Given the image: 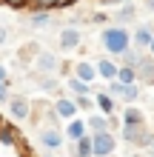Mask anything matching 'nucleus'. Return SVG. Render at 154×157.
Segmentation results:
<instances>
[{
    "instance_id": "1",
    "label": "nucleus",
    "mask_w": 154,
    "mask_h": 157,
    "mask_svg": "<svg viewBox=\"0 0 154 157\" xmlns=\"http://www.w3.org/2000/svg\"><path fill=\"white\" fill-rule=\"evenodd\" d=\"M100 46H103V52L108 57H117L126 49H131V32L126 26L106 23V29H100Z\"/></svg>"
},
{
    "instance_id": "2",
    "label": "nucleus",
    "mask_w": 154,
    "mask_h": 157,
    "mask_svg": "<svg viewBox=\"0 0 154 157\" xmlns=\"http://www.w3.org/2000/svg\"><path fill=\"white\" fill-rule=\"evenodd\" d=\"M120 137L129 149H146L151 143L154 132L148 128V123H140V126H120Z\"/></svg>"
},
{
    "instance_id": "3",
    "label": "nucleus",
    "mask_w": 154,
    "mask_h": 157,
    "mask_svg": "<svg viewBox=\"0 0 154 157\" xmlns=\"http://www.w3.org/2000/svg\"><path fill=\"white\" fill-rule=\"evenodd\" d=\"M32 63H34V75H57V71H69L66 63H63L54 52H46V49H40L37 54H34Z\"/></svg>"
},
{
    "instance_id": "4",
    "label": "nucleus",
    "mask_w": 154,
    "mask_h": 157,
    "mask_svg": "<svg viewBox=\"0 0 154 157\" xmlns=\"http://www.w3.org/2000/svg\"><path fill=\"white\" fill-rule=\"evenodd\" d=\"M92 137V154L94 157H114L117 154V137L114 132H94Z\"/></svg>"
},
{
    "instance_id": "5",
    "label": "nucleus",
    "mask_w": 154,
    "mask_h": 157,
    "mask_svg": "<svg viewBox=\"0 0 154 157\" xmlns=\"http://www.w3.org/2000/svg\"><path fill=\"white\" fill-rule=\"evenodd\" d=\"M37 143L43 146V149H49V151H60L63 146H66L63 128H57V126H43L40 132H37Z\"/></svg>"
},
{
    "instance_id": "6",
    "label": "nucleus",
    "mask_w": 154,
    "mask_h": 157,
    "mask_svg": "<svg viewBox=\"0 0 154 157\" xmlns=\"http://www.w3.org/2000/svg\"><path fill=\"white\" fill-rule=\"evenodd\" d=\"M57 46H60V52H77L80 46H83V32L77 29V26H63L60 34H57Z\"/></svg>"
},
{
    "instance_id": "7",
    "label": "nucleus",
    "mask_w": 154,
    "mask_h": 157,
    "mask_svg": "<svg viewBox=\"0 0 154 157\" xmlns=\"http://www.w3.org/2000/svg\"><path fill=\"white\" fill-rule=\"evenodd\" d=\"M9 114L14 120H29L32 117V100L23 97V94H9Z\"/></svg>"
},
{
    "instance_id": "8",
    "label": "nucleus",
    "mask_w": 154,
    "mask_h": 157,
    "mask_svg": "<svg viewBox=\"0 0 154 157\" xmlns=\"http://www.w3.org/2000/svg\"><path fill=\"white\" fill-rule=\"evenodd\" d=\"M108 23H117V26L137 23V6H134L131 0H123L120 9H114V14H108Z\"/></svg>"
},
{
    "instance_id": "9",
    "label": "nucleus",
    "mask_w": 154,
    "mask_h": 157,
    "mask_svg": "<svg viewBox=\"0 0 154 157\" xmlns=\"http://www.w3.org/2000/svg\"><path fill=\"white\" fill-rule=\"evenodd\" d=\"M134 71H137V83H140V86H154V57H151V54L143 52V57L137 60Z\"/></svg>"
},
{
    "instance_id": "10",
    "label": "nucleus",
    "mask_w": 154,
    "mask_h": 157,
    "mask_svg": "<svg viewBox=\"0 0 154 157\" xmlns=\"http://www.w3.org/2000/svg\"><path fill=\"white\" fill-rule=\"evenodd\" d=\"M151 37H154V26L151 23H137L134 32H131V46L140 49V52H146V46L151 43Z\"/></svg>"
},
{
    "instance_id": "11",
    "label": "nucleus",
    "mask_w": 154,
    "mask_h": 157,
    "mask_svg": "<svg viewBox=\"0 0 154 157\" xmlns=\"http://www.w3.org/2000/svg\"><path fill=\"white\" fill-rule=\"evenodd\" d=\"M51 106H54V112H57V117H60V120H71V117H77V114H80L71 94H69V97H66V94H57Z\"/></svg>"
},
{
    "instance_id": "12",
    "label": "nucleus",
    "mask_w": 154,
    "mask_h": 157,
    "mask_svg": "<svg viewBox=\"0 0 154 157\" xmlns=\"http://www.w3.org/2000/svg\"><path fill=\"white\" fill-rule=\"evenodd\" d=\"M94 109L100 114H117L120 112V103H117V97H111L108 91H94Z\"/></svg>"
},
{
    "instance_id": "13",
    "label": "nucleus",
    "mask_w": 154,
    "mask_h": 157,
    "mask_svg": "<svg viewBox=\"0 0 154 157\" xmlns=\"http://www.w3.org/2000/svg\"><path fill=\"white\" fill-rule=\"evenodd\" d=\"M71 75L80 77L83 83H92V86H94V80H97V69H94V63H92V60H77L74 66H71Z\"/></svg>"
},
{
    "instance_id": "14",
    "label": "nucleus",
    "mask_w": 154,
    "mask_h": 157,
    "mask_svg": "<svg viewBox=\"0 0 154 157\" xmlns=\"http://www.w3.org/2000/svg\"><path fill=\"white\" fill-rule=\"evenodd\" d=\"M69 157H94L92 154V137L83 134V137H77V140H69Z\"/></svg>"
},
{
    "instance_id": "15",
    "label": "nucleus",
    "mask_w": 154,
    "mask_h": 157,
    "mask_svg": "<svg viewBox=\"0 0 154 157\" xmlns=\"http://www.w3.org/2000/svg\"><path fill=\"white\" fill-rule=\"evenodd\" d=\"M94 69H97V77H103V80H114L117 77V60L108 57V54L94 60Z\"/></svg>"
},
{
    "instance_id": "16",
    "label": "nucleus",
    "mask_w": 154,
    "mask_h": 157,
    "mask_svg": "<svg viewBox=\"0 0 154 157\" xmlns=\"http://www.w3.org/2000/svg\"><path fill=\"white\" fill-rule=\"evenodd\" d=\"M120 123L123 126H140V123H148V120H146V112H143V109H137L134 103H129L120 112Z\"/></svg>"
},
{
    "instance_id": "17",
    "label": "nucleus",
    "mask_w": 154,
    "mask_h": 157,
    "mask_svg": "<svg viewBox=\"0 0 154 157\" xmlns=\"http://www.w3.org/2000/svg\"><path fill=\"white\" fill-rule=\"evenodd\" d=\"M29 26L32 29H49V26H54V12H49V9L29 12Z\"/></svg>"
},
{
    "instance_id": "18",
    "label": "nucleus",
    "mask_w": 154,
    "mask_h": 157,
    "mask_svg": "<svg viewBox=\"0 0 154 157\" xmlns=\"http://www.w3.org/2000/svg\"><path fill=\"white\" fill-rule=\"evenodd\" d=\"M83 134H88L83 117H71V120H66V128H63V137H66V140H77V137H83Z\"/></svg>"
},
{
    "instance_id": "19",
    "label": "nucleus",
    "mask_w": 154,
    "mask_h": 157,
    "mask_svg": "<svg viewBox=\"0 0 154 157\" xmlns=\"http://www.w3.org/2000/svg\"><path fill=\"white\" fill-rule=\"evenodd\" d=\"M63 86H66L69 94H92V91H94L92 83H83L80 77H74V75H66V83H63Z\"/></svg>"
},
{
    "instance_id": "20",
    "label": "nucleus",
    "mask_w": 154,
    "mask_h": 157,
    "mask_svg": "<svg viewBox=\"0 0 154 157\" xmlns=\"http://www.w3.org/2000/svg\"><path fill=\"white\" fill-rule=\"evenodd\" d=\"M86 128H88V134H94V132H108V114L92 112V114L86 117Z\"/></svg>"
},
{
    "instance_id": "21",
    "label": "nucleus",
    "mask_w": 154,
    "mask_h": 157,
    "mask_svg": "<svg viewBox=\"0 0 154 157\" xmlns=\"http://www.w3.org/2000/svg\"><path fill=\"white\" fill-rule=\"evenodd\" d=\"M32 149L26 146V140H20L17 146H3L0 143V157H29Z\"/></svg>"
},
{
    "instance_id": "22",
    "label": "nucleus",
    "mask_w": 154,
    "mask_h": 157,
    "mask_svg": "<svg viewBox=\"0 0 154 157\" xmlns=\"http://www.w3.org/2000/svg\"><path fill=\"white\" fill-rule=\"evenodd\" d=\"M140 57H143V52H140V49H134V46H131V49H126L123 54H117L114 60H117V66H131V69H134V66H137V60H140Z\"/></svg>"
},
{
    "instance_id": "23",
    "label": "nucleus",
    "mask_w": 154,
    "mask_h": 157,
    "mask_svg": "<svg viewBox=\"0 0 154 157\" xmlns=\"http://www.w3.org/2000/svg\"><path fill=\"white\" fill-rule=\"evenodd\" d=\"M34 80H37V86L43 89V91H60V80L54 77V75H34Z\"/></svg>"
},
{
    "instance_id": "24",
    "label": "nucleus",
    "mask_w": 154,
    "mask_h": 157,
    "mask_svg": "<svg viewBox=\"0 0 154 157\" xmlns=\"http://www.w3.org/2000/svg\"><path fill=\"white\" fill-rule=\"evenodd\" d=\"M123 103L129 106V103H137V100H143V86L140 83H131V86H126V91H123Z\"/></svg>"
},
{
    "instance_id": "25",
    "label": "nucleus",
    "mask_w": 154,
    "mask_h": 157,
    "mask_svg": "<svg viewBox=\"0 0 154 157\" xmlns=\"http://www.w3.org/2000/svg\"><path fill=\"white\" fill-rule=\"evenodd\" d=\"M117 80H120L123 86H131V83H137V71L131 66H117Z\"/></svg>"
},
{
    "instance_id": "26",
    "label": "nucleus",
    "mask_w": 154,
    "mask_h": 157,
    "mask_svg": "<svg viewBox=\"0 0 154 157\" xmlns=\"http://www.w3.org/2000/svg\"><path fill=\"white\" fill-rule=\"evenodd\" d=\"M71 97H74L77 112H86V114L94 112V97H88V94H71Z\"/></svg>"
},
{
    "instance_id": "27",
    "label": "nucleus",
    "mask_w": 154,
    "mask_h": 157,
    "mask_svg": "<svg viewBox=\"0 0 154 157\" xmlns=\"http://www.w3.org/2000/svg\"><path fill=\"white\" fill-rule=\"evenodd\" d=\"M106 91H108L111 97H117V100H120V97H123V91H126V86L114 77V80H106Z\"/></svg>"
},
{
    "instance_id": "28",
    "label": "nucleus",
    "mask_w": 154,
    "mask_h": 157,
    "mask_svg": "<svg viewBox=\"0 0 154 157\" xmlns=\"http://www.w3.org/2000/svg\"><path fill=\"white\" fill-rule=\"evenodd\" d=\"M54 3L57 0H29V12H37V9H49V12H54Z\"/></svg>"
},
{
    "instance_id": "29",
    "label": "nucleus",
    "mask_w": 154,
    "mask_h": 157,
    "mask_svg": "<svg viewBox=\"0 0 154 157\" xmlns=\"http://www.w3.org/2000/svg\"><path fill=\"white\" fill-rule=\"evenodd\" d=\"M0 6H9V9H14V12H23V9L29 6V0H0Z\"/></svg>"
},
{
    "instance_id": "30",
    "label": "nucleus",
    "mask_w": 154,
    "mask_h": 157,
    "mask_svg": "<svg viewBox=\"0 0 154 157\" xmlns=\"http://www.w3.org/2000/svg\"><path fill=\"white\" fill-rule=\"evenodd\" d=\"M88 23H94V26H106V23H108V14H106V12H92V14H88Z\"/></svg>"
},
{
    "instance_id": "31",
    "label": "nucleus",
    "mask_w": 154,
    "mask_h": 157,
    "mask_svg": "<svg viewBox=\"0 0 154 157\" xmlns=\"http://www.w3.org/2000/svg\"><path fill=\"white\" fill-rule=\"evenodd\" d=\"M9 89H12V83H0V103H6V100H9V94H12Z\"/></svg>"
},
{
    "instance_id": "32",
    "label": "nucleus",
    "mask_w": 154,
    "mask_h": 157,
    "mask_svg": "<svg viewBox=\"0 0 154 157\" xmlns=\"http://www.w3.org/2000/svg\"><path fill=\"white\" fill-rule=\"evenodd\" d=\"M9 34H12V32H9V26H0V46L9 43Z\"/></svg>"
},
{
    "instance_id": "33",
    "label": "nucleus",
    "mask_w": 154,
    "mask_h": 157,
    "mask_svg": "<svg viewBox=\"0 0 154 157\" xmlns=\"http://www.w3.org/2000/svg\"><path fill=\"white\" fill-rule=\"evenodd\" d=\"M0 83H12V77H9V69L0 63Z\"/></svg>"
},
{
    "instance_id": "34",
    "label": "nucleus",
    "mask_w": 154,
    "mask_h": 157,
    "mask_svg": "<svg viewBox=\"0 0 154 157\" xmlns=\"http://www.w3.org/2000/svg\"><path fill=\"white\" fill-rule=\"evenodd\" d=\"M146 154H148V157H154V137H151V143L146 146Z\"/></svg>"
},
{
    "instance_id": "35",
    "label": "nucleus",
    "mask_w": 154,
    "mask_h": 157,
    "mask_svg": "<svg viewBox=\"0 0 154 157\" xmlns=\"http://www.w3.org/2000/svg\"><path fill=\"white\" fill-rule=\"evenodd\" d=\"M146 54H151V57H154V37H151V43L146 46Z\"/></svg>"
},
{
    "instance_id": "36",
    "label": "nucleus",
    "mask_w": 154,
    "mask_h": 157,
    "mask_svg": "<svg viewBox=\"0 0 154 157\" xmlns=\"http://www.w3.org/2000/svg\"><path fill=\"white\" fill-rule=\"evenodd\" d=\"M143 6H146L148 12H154V0H143Z\"/></svg>"
},
{
    "instance_id": "37",
    "label": "nucleus",
    "mask_w": 154,
    "mask_h": 157,
    "mask_svg": "<svg viewBox=\"0 0 154 157\" xmlns=\"http://www.w3.org/2000/svg\"><path fill=\"white\" fill-rule=\"evenodd\" d=\"M129 157H148V154H140V149H137V151H131Z\"/></svg>"
},
{
    "instance_id": "38",
    "label": "nucleus",
    "mask_w": 154,
    "mask_h": 157,
    "mask_svg": "<svg viewBox=\"0 0 154 157\" xmlns=\"http://www.w3.org/2000/svg\"><path fill=\"white\" fill-rule=\"evenodd\" d=\"M40 157H54V151H49V149H43V154Z\"/></svg>"
},
{
    "instance_id": "39",
    "label": "nucleus",
    "mask_w": 154,
    "mask_h": 157,
    "mask_svg": "<svg viewBox=\"0 0 154 157\" xmlns=\"http://www.w3.org/2000/svg\"><path fill=\"white\" fill-rule=\"evenodd\" d=\"M151 103H154V97H151Z\"/></svg>"
}]
</instances>
